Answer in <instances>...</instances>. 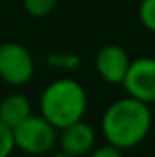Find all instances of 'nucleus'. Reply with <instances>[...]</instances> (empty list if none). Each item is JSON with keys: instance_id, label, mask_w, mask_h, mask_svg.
I'll list each match as a JSON object with an SVG mask.
<instances>
[{"instance_id": "nucleus-1", "label": "nucleus", "mask_w": 155, "mask_h": 157, "mask_svg": "<svg viewBox=\"0 0 155 157\" xmlns=\"http://www.w3.org/2000/svg\"><path fill=\"white\" fill-rule=\"evenodd\" d=\"M152 122L153 115L150 104L128 95L117 99L104 110L100 130L106 143L117 146L119 150H130L148 137Z\"/></svg>"}, {"instance_id": "nucleus-2", "label": "nucleus", "mask_w": 155, "mask_h": 157, "mask_svg": "<svg viewBox=\"0 0 155 157\" xmlns=\"http://www.w3.org/2000/svg\"><path fill=\"white\" fill-rule=\"evenodd\" d=\"M40 115L57 130L80 119L88 110V93L73 78H57L49 82L40 95Z\"/></svg>"}, {"instance_id": "nucleus-3", "label": "nucleus", "mask_w": 155, "mask_h": 157, "mask_svg": "<svg viewBox=\"0 0 155 157\" xmlns=\"http://www.w3.org/2000/svg\"><path fill=\"white\" fill-rule=\"evenodd\" d=\"M57 128L42 115H29L13 128L15 148L28 155H46L57 146Z\"/></svg>"}, {"instance_id": "nucleus-4", "label": "nucleus", "mask_w": 155, "mask_h": 157, "mask_svg": "<svg viewBox=\"0 0 155 157\" xmlns=\"http://www.w3.org/2000/svg\"><path fill=\"white\" fill-rule=\"evenodd\" d=\"M35 75V59L20 42L0 44V78L9 86H24Z\"/></svg>"}, {"instance_id": "nucleus-5", "label": "nucleus", "mask_w": 155, "mask_h": 157, "mask_svg": "<svg viewBox=\"0 0 155 157\" xmlns=\"http://www.w3.org/2000/svg\"><path fill=\"white\" fill-rule=\"evenodd\" d=\"M122 88L133 99H139L146 104H155V59L141 57L130 62V68L124 75Z\"/></svg>"}, {"instance_id": "nucleus-6", "label": "nucleus", "mask_w": 155, "mask_h": 157, "mask_svg": "<svg viewBox=\"0 0 155 157\" xmlns=\"http://www.w3.org/2000/svg\"><path fill=\"white\" fill-rule=\"evenodd\" d=\"M130 62L131 59L128 51L119 44H106L95 55V70L108 84H122Z\"/></svg>"}, {"instance_id": "nucleus-7", "label": "nucleus", "mask_w": 155, "mask_h": 157, "mask_svg": "<svg viewBox=\"0 0 155 157\" xmlns=\"http://www.w3.org/2000/svg\"><path fill=\"white\" fill-rule=\"evenodd\" d=\"M95 141H97V133H95L93 126L88 124L84 119L62 128L60 135L57 139L60 152L73 157L88 155L91 152V148L95 146Z\"/></svg>"}, {"instance_id": "nucleus-8", "label": "nucleus", "mask_w": 155, "mask_h": 157, "mask_svg": "<svg viewBox=\"0 0 155 157\" xmlns=\"http://www.w3.org/2000/svg\"><path fill=\"white\" fill-rule=\"evenodd\" d=\"M31 115V102L22 93H9L0 101V122L11 130Z\"/></svg>"}, {"instance_id": "nucleus-9", "label": "nucleus", "mask_w": 155, "mask_h": 157, "mask_svg": "<svg viewBox=\"0 0 155 157\" xmlns=\"http://www.w3.org/2000/svg\"><path fill=\"white\" fill-rule=\"evenodd\" d=\"M47 64L55 70L70 71L80 64V57L77 53H70V51H55V53L47 55Z\"/></svg>"}, {"instance_id": "nucleus-10", "label": "nucleus", "mask_w": 155, "mask_h": 157, "mask_svg": "<svg viewBox=\"0 0 155 157\" xmlns=\"http://www.w3.org/2000/svg\"><path fill=\"white\" fill-rule=\"evenodd\" d=\"M22 6L26 9L28 15L31 17H46L49 15L55 6H57V0H22Z\"/></svg>"}, {"instance_id": "nucleus-11", "label": "nucleus", "mask_w": 155, "mask_h": 157, "mask_svg": "<svg viewBox=\"0 0 155 157\" xmlns=\"http://www.w3.org/2000/svg\"><path fill=\"white\" fill-rule=\"evenodd\" d=\"M139 20L148 31L155 33V0H141V4H139Z\"/></svg>"}, {"instance_id": "nucleus-12", "label": "nucleus", "mask_w": 155, "mask_h": 157, "mask_svg": "<svg viewBox=\"0 0 155 157\" xmlns=\"http://www.w3.org/2000/svg\"><path fill=\"white\" fill-rule=\"evenodd\" d=\"M15 150L13 143V130L0 122V157H9Z\"/></svg>"}, {"instance_id": "nucleus-13", "label": "nucleus", "mask_w": 155, "mask_h": 157, "mask_svg": "<svg viewBox=\"0 0 155 157\" xmlns=\"http://www.w3.org/2000/svg\"><path fill=\"white\" fill-rule=\"evenodd\" d=\"M88 157H122V155H120V150L117 146L106 143L102 146H93L91 152L88 154Z\"/></svg>"}, {"instance_id": "nucleus-14", "label": "nucleus", "mask_w": 155, "mask_h": 157, "mask_svg": "<svg viewBox=\"0 0 155 157\" xmlns=\"http://www.w3.org/2000/svg\"><path fill=\"white\" fill-rule=\"evenodd\" d=\"M51 157H73V155H68V154H64V152H59V154H53Z\"/></svg>"}]
</instances>
